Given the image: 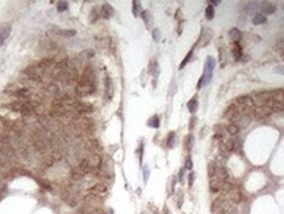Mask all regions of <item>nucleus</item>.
<instances>
[{"instance_id": "nucleus-1", "label": "nucleus", "mask_w": 284, "mask_h": 214, "mask_svg": "<svg viewBox=\"0 0 284 214\" xmlns=\"http://www.w3.org/2000/svg\"><path fill=\"white\" fill-rule=\"evenodd\" d=\"M215 64H216V60L213 57H208L207 62H205V66H204V74L203 76L200 78V80L197 83V88H201L204 86H207L212 79L213 75V68H215Z\"/></svg>"}, {"instance_id": "nucleus-2", "label": "nucleus", "mask_w": 284, "mask_h": 214, "mask_svg": "<svg viewBox=\"0 0 284 214\" xmlns=\"http://www.w3.org/2000/svg\"><path fill=\"white\" fill-rule=\"evenodd\" d=\"M95 90H96V87H95L94 83L87 82V80H83V79H80V80L78 82V84H76V87H75L76 95L80 96V97L91 96L92 94H95Z\"/></svg>"}, {"instance_id": "nucleus-3", "label": "nucleus", "mask_w": 284, "mask_h": 214, "mask_svg": "<svg viewBox=\"0 0 284 214\" xmlns=\"http://www.w3.org/2000/svg\"><path fill=\"white\" fill-rule=\"evenodd\" d=\"M251 100H253L255 108L257 106H262V105H267L272 100V92H270V91L257 92V94H254V96L251 97Z\"/></svg>"}, {"instance_id": "nucleus-4", "label": "nucleus", "mask_w": 284, "mask_h": 214, "mask_svg": "<svg viewBox=\"0 0 284 214\" xmlns=\"http://www.w3.org/2000/svg\"><path fill=\"white\" fill-rule=\"evenodd\" d=\"M87 193L95 194V196L103 198L105 194L108 193V187H107L105 184H103V183H97V184H94V185H92V187L87 190Z\"/></svg>"}, {"instance_id": "nucleus-5", "label": "nucleus", "mask_w": 284, "mask_h": 214, "mask_svg": "<svg viewBox=\"0 0 284 214\" xmlns=\"http://www.w3.org/2000/svg\"><path fill=\"white\" fill-rule=\"evenodd\" d=\"M272 112H274L272 108L270 106V104H267V105L257 106V108L254 109V112H253V116H254V117H257V118H259V120H262V118L268 117Z\"/></svg>"}, {"instance_id": "nucleus-6", "label": "nucleus", "mask_w": 284, "mask_h": 214, "mask_svg": "<svg viewBox=\"0 0 284 214\" xmlns=\"http://www.w3.org/2000/svg\"><path fill=\"white\" fill-rule=\"evenodd\" d=\"M86 160L88 162V164H90L92 172H96L101 167V158L99 154H96V152H91V154L86 158Z\"/></svg>"}, {"instance_id": "nucleus-7", "label": "nucleus", "mask_w": 284, "mask_h": 214, "mask_svg": "<svg viewBox=\"0 0 284 214\" xmlns=\"http://www.w3.org/2000/svg\"><path fill=\"white\" fill-rule=\"evenodd\" d=\"M71 104H72L74 110L78 112V113H91L94 110V106L91 104L82 103V101H71Z\"/></svg>"}, {"instance_id": "nucleus-8", "label": "nucleus", "mask_w": 284, "mask_h": 214, "mask_svg": "<svg viewBox=\"0 0 284 214\" xmlns=\"http://www.w3.org/2000/svg\"><path fill=\"white\" fill-rule=\"evenodd\" d=\"M212 30H209V29H204L203 30V33L200 34V40H199V46L200 48H205V46L211 42V40H212Z\"/></svg>"}, {"instance_id": "nucleus-9", "label": "nucleus", "mask_w": 284, "mask_h": 214, "mask_svg": "<svg viewBox=\"0 0 284 214\" xmlns=\"http://www.w3.org/2000/svg\"><path fill=\"white\" fill-rule=\"evenodd\" d=\"M41 71H42V70H40L38 67H28L25 70V74L30 79H33L34 82H41V79H42V76H41Z\"/></svg>"}, {"instance_id": "nucleus-10", "label": "nucleus", "mask_w": 284, "mask_h": 214, "mask_svg": "<svg viewBox=\"0 0 284 214\" xmlns=\"http://www.w3.org/2000/svg\"><path fill=\"white\" fill-rule=\"evenodd\" d=\"M225 197H226L228 200H229V201H231L233 204H235V205H237V204H239V202L242 201V193L239 192L238 189H235V188H233V189L230 190V192L226 194Z\"/></svg>"}, {"instance_id": "nucleus-11", "label": "nucleus", "mask_w": 284, "mask_h": 214, "mask_svg": "<svg viewBox=\"0 0 284 214\" xmlns=\"http://www.w3.org/2000/svg\"><path fill=\"white\" fill-rule=\"evenodd\" d=\"M9 32H11L9 24H2L0 25V46L6 42L7 37L9 36Z\"/></svg>"}, {"instance_id": "nucleus-12", "label": "nucleus", "mask_w": 284, "mask_h": 214, "mask_svg": "<svg viewBox=\"0 0 284 214\" xmlns=\"http://www.w3.org/2000/svg\"><path fill=\"white\" fill-rule=\"evenodd\" d=\"M259 9L263 12L264 15H271V13L275 12V6H272L271 3H262V6L259 7Z\"/></svg>"}, {"instance_id": "nucleus-13", "label": "nucleus", "mask_w": 284, "mask_h": 214, "mask_svg": "<svg viewBox=\"0 0 284 214\" xmlns=\"http://www.w3.org/2000/svg\"><path fill=\"white\" fill-rule=\"evenodd\" d=\"M50 33H55L57 36H62V37H71V36H75V30H63V29H58V28H53V30Z\"/></svg>"}, {"instance_id": "nucleus-14", "label": "nucleus", "mask_w": 284, "mask_h": 214, "mask_svg": "<svg viewBox=\"0 0 284 214\" xmlns=\"http://www.w3.org/2000/svg\"><path fill=\"white\" fill-rule=\"evenodd\" d=\"M233 188H234V185H233L230 181H224V183L221 184V187H220V193H221V196H226V194L229 193Z\"/></svg>"}, {"instance_id": "nucleus-15", "label": "nucleus", "mask_w": 284, "mask_h": 214, "mask_svg": "<svg viewBox=\"0 0 284 214\" xmlns=\"http://www.w3.org/2000/svg\"><path fill=\"white\" fill-rule=\"evenodd\" d=\"M53 64H54V59L53 58H45L37 64V67H38L40 70H46V68H50Z\"/></svg>"}, {"instance_id": "nucleus-16", "label": "nucleus", "mask_w": 284, "mask_h": 214, "mask_svg": "<svg viewBox=\"0 0 284 214\" xmlns=\"http://www.w3.org/2000/svg\"><path fill=\"white\" fill-rule=\"evenodd\" d=\"M113 8L112 6H109L108 3H105L103 4V7H101V15H103V17H111V16H113Z\"/></svg>"}, {"instance_id": "nucleus-17", "label": "nucleus", "mask_w": 284, "mask_h": 214, "mask_svg": "<svg viewBox=\"0 0 284 214\" xmlns=\"http://www.w3.org/2000/svg\"><path fill=\"white\" fill-rule=\"evenodd\" d=\"M16 96L20 97V99L26 100V99H29V97L32 96V92H30L29 88H20V90L16 91Z\"/></svg>"}, {"instance_id": "nucleus-18", "label": "nucleus", "mask_w": 284, "mask_h": 214, "mask_svg": "<svg viewBox=\"0 0 284 214\" xmlns=\"http://www.w3.org/2000/svg\"><path fill=\"white\" fill-rule=\"evenodd\" d=\"M251 118H253V117H251V116L242 114V117L239 118V121H238V122H237V126H238L239 129H241V128H246V126H247V125L251 122Z\"/></svg>"}, {"instance_id": "nucleus-19", "label": "nucleus", "mask_w": 284, "mask_h": 214, "mask_svg": "<svg viewBox=\"0 0 284 214\" xmlns=\"http://www.w3.org/2000/svg\"><path fill=\"white\" fill-rule=\"evenodd\" d=\"M225 196H220V197H217L216 200H215V201H213L212 202V205H211V210L213 212V213H215L216 210H217V209L218 208H220L221 205H222V204H224V201H225Z\"/></svg>"}, {"instance_id": "nucleus-20", "label": "nucleus", "mask_w": 284, "mask_h": 214, "mask_svg": "<svg viewBox=\"0 0 284 214\" xmlns=\"http://www.w3.org/2000/svg\"><path fill=\"white\" fill-rule=\"evenodd\" d=\"M105 92H107L108 99H111L113 96V84H112L111 78H105Z\"/></svg>"}, {"instance_id": "nucleus-21", "label": "nucleus", "mask_w": 284, "mask_h": 214, "mask_svg": "<svg viewBox=\"0 0 284 214\" xmlns=\"http://www.w3.org/2000/svg\"><path fill=\"white\" fill-rule=\"evenodd\" d=\"M229 36H230V38L234 41V44H235V42H238V41L241 40L242 33H241L239 29H237V28H233V29L229 32Z\"/></svg>"}, {"instance_id": "nucleus-22", "label": "nucleus", "mask_w": 284, "mask_h": 214, "mask_svg": "<svg viewBox=\"0 0 284 214\" xmlns=\"http://www.w3.org/2000/svg\"><path fill=\"white\" fill-rule=\"evenodd\" d=\"M187 106H188V110L191 112V113H195V112L197 110V97L196 96L192 97V99L188 101Z\"/></svg>"}, {"instance_id": "nucleus-23", "label": "nucleus", "mask_w": 284, "mask_h": 214, "mask_svg": "<svg viewBox=\"0 0 284 214\" xmlns=\"http://www.w3.org/2000/svg\"><path fill=\"white\" fill-rule=\"evenodd\" d=\"M142 18H143V21H145V24L147 25V28H151V25H153V17L150 15V12L143 11L142 12Z\"/></svg>"}, {"instance_id": "nucleus-24", "label": "nucleus", "mask_w": 284, "mask_h": 214, "mask_svg": "<svg viewBox=\"0 0 284 214\" xmlns=\"http://www.w3.org/2000/svg\"><path fill=\"white\" fill-rule=\"evenodd\" d=\"M233 55H234L235 59H239L242 58V48L239 46L238 42H235L234 46H233Z\"/></svg>"}, {"instance_id": "nucleus-25", "label": "nucleus", "mask_w": 284, "mask_h": 214, "mask_svg": "<svg viewBox=\"0 0 284 214\" xmlns=\"http://www.w3.org/2000/svg\"><path fill=\"white\" fill-rule=\"evenodd\" d=\"M216 170H217V164H216V163L215 162H209L208 163V176H209V179L215 176Z\"/></svg>"}, {"instance_id": "nucleus-26", "label": "nucleus", "mask_w": 284, "mask_h": 214, "mask_svg": "<svg viewBox=\"0 0 284 214\" xmlns=\"http://www.w3.org/2000/svg\"><path fill=\"white\" fill-rule=\"evenodd\" d=\"M253 22H254V25H260V24H264V22H266V16H263L262 13H258V15H254Z\"/></svg>"}, {"instance_id": "nucleus-27", "label": "nucleus", "mask_w": 284, "mask_h": 214, "mask_svg": "<svg viewBox=\"0 0 284 214\" xmlns=\"http://www.w3.org/2000/svg\"><path fill=\"white\" fill-rule=\"evenodd\" d=\"M226 132L229 133V134H233V136H235V134H238V132H239V128L235 124H228L226 125Z\"/></svg>"}, {"instance_id": "nucleus-28", "label": "nucleus", "mask_w": 284, "mask_h": 214, "mask_svg": "<svg viewBox=\"0 0 284 214\" xmlns=\"http://www.w3.org/2000/svg\"><path fill=\"white\" fill-rule=\"evenodd\" d=\"M237 110H238V109H237V108H235L234 105H230L229 108H228V109L225 110V113H224V117H225V118H228V120H229V118L231 117V116H233V114L235 113Z\"/></svg>"}, {"instance_id": "nucleus-29", "label": "nucleus", "mask_w": 284, "mask_h": 214, "mask_svg": "<svg viewBox=\"0 0 284 214\" xmlns=\"http://www.w3.org/2000/svg\"><path fill=\"white\" fill-rule=\"evenodd\" d=\"M175 143H176V136H175V133H170L169 138H167V146H169L170 148H172V147L175 146Z\"/></svg>"}, {"instance_id": "nucleus-30", "label": "nucleus", "mask_w": 284, "mask_h": 214, "mask_svg": "<svg viewBox=\"0 0 284 214\" xmlns=\"http://www.w3.org/2000/svg\"><path fill=\"white\" fill-rule=\"evenodd\" d=\"M205 16H207L208 20H212V18L215 17V9H213V6H212V4L207 7V9H205Z\"/></svg>"}, {"instance_id": "nucleus-31", "label": "nucleus", "mask_w": 284, "mask_h": 214, "mask_svg": "<svg viewBox=\"0 0 284 214\" xmlns=\"http://www.w3.org/2000/svg\"><path fill=\"white\" fill-rule=\"evenodd\" d=\"M147 125H149V126H151V128H158V126H159V118H158V116L151 117L150 120H149Z\"/></svg>"}, {"instance_id": "nucleus-32", "label": "nucleus", "mask_w": 284, "mask_h": 214, "mask_svg": "<svg viewBox=\"0 0 284 214\" xmlns=\"http://www.w3.org/2000/svg\"><path fill=\"white\" fill-rule=\"evenodd\" d=\"M193 141H195V138H193V136H189L185 138V147H187V150H191V148L193 147Z\"/></svg>"}, {"instance_id": "nucleus-33", "label": "nucleus", "mask_w": 284, "mask_h": 214, "mask_svg": "<svg viewBox=\"0 0 284 214\" xmlns=\"http://www.w3.org/2000/svg\"><path fill=\"white\" fill-rule=\"evenodd\" d=\"M192 53H193V52H192V50H191V52H189V53L187 54V57H185V58H184V60H183V62L180 63V68H183V67L185 66V64L188 63V60L191 59V57H192Z\"/></svg>"}, {"instance_id": "nucleus-34", "label": "nucleus", "mask_w": 284, "mask_h": 214, "mask_svg": "<svg viewBox=\"0 0 284 214\" xmlns=\"http://www.w3.org/2000/svg\"><path fill=\"white\" fill-rule=\"evenodd\" d=\"M67 6H68L67 2H59V3H58V11H59V12L66 11V9H67Z\"/></svg>"}, {"instance_id": "nucleus-35", "label": "nucleus", "mask_w": 284, "mask_h": 214, "mask_svg": "<svg viewBox=\"0 0 284 214\" xmlns=\"http://www.w3.org/2000/svg\"><path fill=\"white\" fill-rule=\"evenodd\" d=\"M48 91L52 92V94H58V92H59L58 87L55 86V84H49V86H48Z\"/></svg>"}, {"instance_id": "nucleus-36", "label": "nucleus", "mask_w": 284, "mask_h": 214, "mask_svg": "<svg viewBox=\"0 0 284 214\" xmlns=\"http://www.w3.org/2000/svg\"><path fill=\"white\" fill-rule=\"evenodd\" d=\"M258 7H257V3H250L249 6H247V8H246V11L247 12H253V11H255Z\"/></svg>"}, {"instance_id": "nucleus-37", "label": "nucleus", "mask_w": 284, "mask_h": 214, "mask_svg": "<svg viewBox=\"0 0 284 214\" xmlns=\"http://www.w3.org/2000/svg\"><path fill=\"white\" fill-rule=\"evenodd\" d=\"M138 8H139V3L138 2H133V13H134V16L138 15Z\"/></svg>"}, {"instance_id": "nucleus-38", "label": "nucleus", "mask_w": 284, "mask_h": 214, "mask_svg": "<svg viewBox=\"0 0 284 214\" xmlns=\"http://www.w3.org/2000/svg\"><path fill=\"white\" fill-rule=\"evenodd\" d=\"M193 181H195V174H193V172H191L189 176H188V185H189V187H192V185H193Z\"/></svg>"}, {"instance_id": "nucleus-39", "label": "nucleus", "mask_w": 284, "mask_h": 214, "mask_svg": "<svg viewBox=\"0 0 284 214\" xmlns=\"http://www.w3.org/2000/svg\"><path fill=\"white\" fill-rule=\"evenodd\" d=\"M274 72L276 74H280V75H284V66H278L274 68Z\"/></svg>"}, {"instance_id": "nucleus-40", "label": "nucleus", "mask_w": 284, "mask_h": 214, "mask_svg": "<svg viewBox=\"0 0 284 214\" xmlns=\"http://www.w3.org/2000/svg\"><path fill=\"white\" fill-rule=\"evenodd\" d=\"M97 17H99V16H97V11H96V9H94V11L91 12V21L95 22L97 20Z\"/></svg>"}, {"instance_id": "nucleus-41", "label": "nucleus", "mask_w": 284, "mask_h": 214, "mask_svg": "<svg viewBox=\"0 0 284 214\" xmlns=\"http://www.w3.org/2000/svg\"><path fill=\"white\" fill-rule=\"evenodd\" d=\"M192 159H191V158H188V159H187V163H185V168H187V170H192Z\"/></svg>"}, {"instance_id": "nucleus-42", "label": "nucleus", "mask_w": 284, "mask_h": 214, "mask_svg": "<svg viewBox=\"0 0 284 214\" xmlns=\"http://www.w3.org/2000/svg\"><path fill=\"white\" fill-rule=\"evenodd\" d=\"M153 36H154V41H159V30H158V29H154V32H153Z\"/></svg>"}, {"instance_id": "nucleus-43", "label": "nucleus", "mask_w": 284, "mask_h": 214, "mask_svg": "<svg viewBox=\"0 0 284 214\" xmlns=\"http://www.w3.org/2000/svg\"><path fill=\"white\" fill-rule=\"evenodd\" d=\"M184 170H185V168H181L180 172H179V179H180V180L183 179V176H184Z\"/></svg>"}, {"instance_id": "nucleus-44", "label": "nucleus", "mask_w": 284, "mask_h": 214, "mask_svg": "<svg viewBox=\"0 0 284 214\" xmlns=\"http://www.w3.org/2000/svg\"><path fill=\"white\" fill-rule=\"evenodd\" d=\"M165 214H169V209L165 208Z\"/></svg>"}, {"instance_id": "nucleus-45", "label": "nucleus", "mask_w": 284, "mask_h": 214, "mask_svg": "<svg viewBox=\"0 0 284 214\" xmlns=\"http://www.w3.org/2000/svg\"><path fill=\"white\" fill-rule=\"evenodd\" d=\"M283 91V99H284V90H282Z\"/></svg>"}, {"instance_id": "nucleus-46", "label": "nucleus", "mask_w": 284, "mask_h": 214, "mask_svg": "<svg viewBox=\"0 0 284 214\" xmlns=\"http://www.w3.org/2000/svg\"><path fill=\"white\" fill-rule=\"evenodd\" d=\"M282 57H283V59H284V53H283V55H282Z\"/></svg>"}]
</instances>
